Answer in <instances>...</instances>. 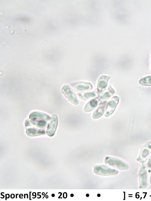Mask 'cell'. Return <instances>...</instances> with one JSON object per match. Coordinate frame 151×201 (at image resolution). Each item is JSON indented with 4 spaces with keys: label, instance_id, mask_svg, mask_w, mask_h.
I'll list each match as a JSON object with an SVG mask.
<instances>
[{
    "label": "cell",
    "instance_id": "6",
    "mask_svg": "<svg viewBox=\"0 0 151 201\" xmlns=\"http://www.w3.org/2000/svg\"><path fill=\"white\" fill-rule=\"evenodd\" d=\"M110 77L105 75L101 76L99 79L97 92L98 93L101 94L107 86L108 80Z\"/></svg>",
    "mask_w": 151,
    "mask_h": 201
},
{
    "label": "cell",
    "instance_id": "9",
    "mask_svg": "<svg viewBox=\"0 0 151 201\" xmlns=\"http://www.w3.org/2000/svg\"><path fill=\"white\" fill-rule=\"evenodd\" d=\"M105 162L106 164L116 168H119L121 167V162L115 158L107 157L105 158Z\"/></svg>",
    "mask_w": 151,
    "mask_h": 201
},
{
    "label": "cell",
    "instance_id": "2",
    "mask_svg": "<svg viewBox=\"0 0 151 201\" xmlns=\"http://www.w3.org/2000/svg\"><path fill=\"white\" fill-rule=\"evenodd\" d=\"M61 91L65 97L71 103L75 105L79 103L78 100L75 93L68 85H64Z\"/></svg>",
    "mask_w": 151,
    "mask_h": 201
},
{
    "label": "cell",
    "instance_id": "14",
    "mask_svg": "<svg viewBox=\"0 0 151 201\" xmlns=\"http://www.w3.org/2000/svg\"><path fill=\"white\" fill-rule=\"evenodd\" d=\"M96 96L94 92H89L84 94V96L86 98L88 99L90 98L95 97Z\"/></svg>",
    "mask_w": 151,
    "mask_h": 201
},
{
    "label": "cell",
    "instance_id": "4",
    "mask_svg": "<svg viewBox=\"0 0 151 201\" xmlns=\"http://www.w3.org/2000/svg\"><path fill=\"white\" fill-rule=\"evenodd\" d=\"M58 123V119L57 116L53 115L51 118L47 128V134L49 136H53L56 131Z\"/></svg>",
    "mask_w": 151,
    "mask_h": 201
},
{
    "label": "cell",
    "instance_id": "10",
    "mask_svg": "<svg viewBox=\"0 0 151 201\" xmlns=\"http://www.w3.org/2000/svg\"><path fill=\"white\" fill-rule=\"evenodd\" d=\"M106 101H104L100 104V106L96 109L93 113V118L96 119L101 117L103 114L106 105Z\"/></svg>",
    "mask_w": 151,
    "mask_h": 201
},
{
    "label": "cell",
    "instance_id": "1",
    "mask_svg": "<svg viewBox=\"0 0 151 201\" xmlns=\"http://www.w3.org/2000/svg\"><path fill=\"white\" fill-rule=\"evenodd\" d=\"M29 118L25 121L26 126L35 125L40 128H43L46 126L47 122L49 120L50 117L44 113L34 112L30 114Z\"/></svg>",
    "mask_w": 151,
    "mask_h": 201
},
{
    "label": "cell",
    "instance_id": "11",
    "mask_svg": "<svg viewBox=\"0 0 151 201\" xmlns=\"http://www.w3.org/2000/svg\"><path fill=\"white\" fill-rule=\"evenodd\" d=\"M26 132L27 135L30 136L44 134L45 133V131L43 129L32 128H27Z\"/></svg>",
    "mask_w": 151,
    "mask_h": 201
},
{
    "label": "cell",
    "instance_id": "16",
    "mask_svg": "<svg viewBox=\"0 0 151 201\" xmlns=\"http://www.w3.org/2000/svg\"><path fill=\"white\" fill-rule=\"evenodd\" d=\"M89 196V195L88 194H87L86 195V197H88Z\"/></svg>",
    "mask_w": 151,
    "mask_h": 201
},
{
    "label": "cell",
    "instance_id": "12",
    "mask_svg": "<svg viewBox=\"0 0 151 201\" xmlns=\"http://www.w3.org/2000/svg\"><path fill=\"white\" fill-rule=\"evenodd\" d=\"M139 83L140 84L145 86H151V76L141 78L139 81Z\"/></svg>",
    "mask_w": 151,
    "mask_h": 201
},
{
    "label": "cell",
    "instance_id": "15",
    "mask_svg": "<svg viewBox=\"0 0 151 201\" xmlns=\"http://www.w3.org/2000/svg\"><path fill=\"white\" fill-rule=\"evenodd\" d=\"M55 196V195L54 194H52V197H54Z\"/></svg>",
    "mask_w": 151,
    "mask_h": 201
},
{
    "label": "cell",
    "instance_id": "8",
    "mask_svg": "<svg viewBox=\"0 0 151 201\" xmlns=\"http://www.w3.org/2000/svg\"><path fill=\"white\" fill-rule=\"evenodd\" d=\"M99 98H95L89 101L86 105L84 110L86 112H89L93 110L98 105Z\"/></svg>",
    "mask_w": 151,
    "mask_h": 201
},
{
    "label": "cell",
    "instance_id": "7",
    "mask_svg": "<svg viewBox=\"0 0 151 201\" xmlns=\"http://www.w3.org/2000/svg\"><path fill=\"white\" fill-rule=\"evenodd\" d=\"M71 86L74 87L79 90H90L92 89V85L90 83L78 82L72 83Z\"/></svg>",
    "mask_w": 151,
    "mask_h": 201
},
{
    "label": "cell",
    "instance_id": "13",
    "mask_svg": "<svg viewBox=\"0 0 151 201\" xmlns=\"http://www.w3.org/2000/svg\"><path fill=\"white\" fill-rule=\"evenodd\" d=\"M115 93L114 90L110 86L108 89V91L106 92L101 97L102 100H105L109 98L112 95Z\"/></svg>",
    "mask_w": 151,
    "mask_h": 201
},
{
    "label": "cell",
    "instance_id": "5",
    "mask_svg": "<svg viewBox=\"0 0 151 201\" xmlns=\"http://www.w3.org/2000/svg\"><path fill=\"white\" fill-rule=\"evenodd\" d=\"M119 98L117 96L112 97L108 102L105 116L108 117L113 113L119 103Z\"/></svg>",
    "mask_w": 151,
    "mask_h": 201
},
{
    "label": "cell",
    "instance_id": "3",
    "mask_svg": "<svg viewBox=\"0 0 151 201\" xmlns=\"http://www.w3.org/2000/svg\"><path fill=\"white\" fill-rule=\"evenodd\" d=\"M94 171L96 174L104 176L114 175L118 172L117 170L105 165L96 166L94 167Z\"/></svg>",
    "mask_w": 151,
    "mask_h": 201
},
{
    "label": "cell",
    "instance_id": "17",
    "mask_svg": "<svg viewBox=\"0 0 151 201\" xmlns=\"http://www.w3.org/2000/svg\"><path fill=\"white\" fill-rule=\"evenodd\" d=\"M97 196L98 197H99L100 196V194H99L97 195Z\"/></svg>",
    "mask_w": 151,
    "mask_h": 201
}]
</instances>
